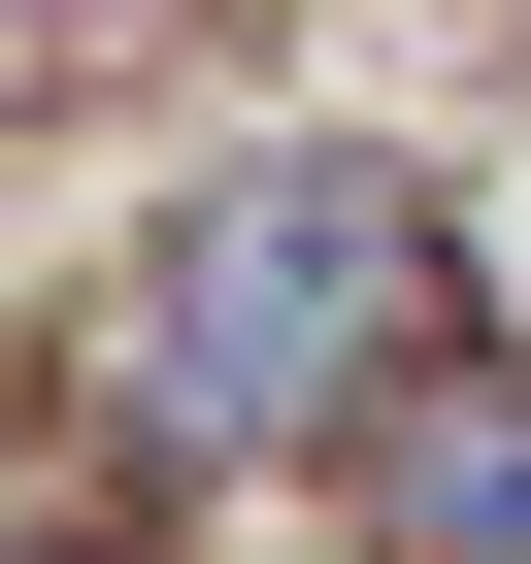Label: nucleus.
<instances>
[{"label": "nucleus", "instance_id": "nucleus-2", "mask_svg": "<svg viewBox=\"0 0 531 564\" xmlns=\"http://www.w3.org/2000/svg\"><path fill=\"white\" fill-rule=\"evenodd\" d=\"M366 564H531V366H399L366 399Z\"/></svg>", "mask_w": 531, "mask_h": 564}, {"label": "nucleus", "instance_id": "nucleus-1", "mask_svg": "<svg viewBox=\"0 0 531 564\" xmlns=\"http://www.w3.org/2000/svg\"><path fill=\"white\" fill-rule=\"evenodd\" d=\"M399 300H432V199H399V166H333V133L232 166V199L166 232V300H133V432H199V465H232V432H333V399L399 366Z\"/></svg>", "mask_w": 531, "mask_h": 564}]
</instances>
